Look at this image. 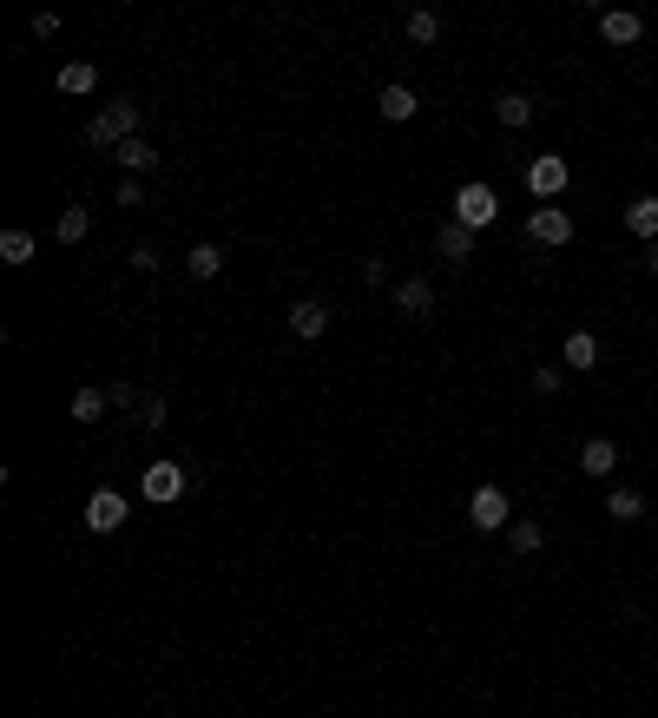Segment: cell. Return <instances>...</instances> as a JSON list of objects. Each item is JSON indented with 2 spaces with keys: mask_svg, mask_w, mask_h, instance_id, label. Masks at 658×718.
Here are the masks:
<instances>
[{
  "mask_svg": "<svg viewBox=\"0 0 658 718\" xmlns=\"http://www.w3.org/2000/svg\"><path fill=\"white\" fill-rule=\"evenodd\" d=\"M560 383H566V376H560L553 363H540V369H533V396H560Z\"/></svg>",
  "mask_w": 658,
  "mask_h": 718,
  "instance_id": "obj_26",
  "label": "cell"
},
{
  "mask_svg": "<svg viewBox=\"0 0 658 718\" xmlns=\"http://www.w3.org/2000/svg\"><path fill=\"white\" fill-rule=\"evenodd\" d=\"M323 330H329V304L323 297H297V304H290V336H297V343H316Z\"/></svg>",
  "mask_w": 658,
  "mask_h": 718,
  "instance_id": "obj_9",
  "label": "cell"
},
{
  "mask_svg": "<svg viewBox=\"0 0 658 718\" xmlns=\"http://www.w3.org/2000/svg\"><path fill=\"white\" fill-rule=\"evenodd\" d=\"M533 112H540V106H533V93H501V99H494V119H501L507 132H527Z\"/></svg>",
  "mask_w": 658,
  "mask_h": 718,
  "instance_id": "obj_14",
  "label": "cell"
},
{
  "mask_svg": "<svg viewBox=\"0 0 658 718\" xmlns=\"http://www.w3.org/2000/svg\"><path fill=\"white\" fill-rule=\"evenodd\" d=\"M132 271H145V277L158 271V244H132Z\"/></svg>",
  "mask_w": 658,
  "mask_h": 718,
  "instance_id": "obj_29",
  "label": "cell"
},
{
  "mask_svg": "<svg viewBox=\"0 0 658 718\" xmlns=\"http://www.w3.org/2000/svg\"><path fill=\"white\" fill-rule=\"evenodd\" d=\"M527 192L540 198V205H560V192H566V159L560 152H540V159L527 165Z\"/></svg>",
  "mask_w": 658,
  "mask_h": 718,
  "instance_id": "obj_6",
  "label": "cell"
},
{
  "mask_svg": "<svg viewBox=\"0 0 658 718\" xmlns=\"http://www.w3.org/2000/svg\"><path fill=\"white\" fill-rule=\"evenodd\" d=\"M527 238L547 244V251H553V244H573V218H566L560 205H540V211L527 218Z\"/></svg>",
  "mask_w": 658,
  "mask_h": 718,
  "instance_id": "obj_8",
  "label": "cell"
},
{
  "mask_svg": "<svg viewBox=\"0 0 658 718\" xmlns=\"http://www.w3.org/2000/svg\"><path fill=\"white\" fill-rule=\"evenodd\" d=\"M599 363V336L593 330H566V369H593Z\"/></svg>",
  "mask_w": 658,
  "mask_h": 718,
  "instance_id": "obj_21",
  "label": "cell"
},
{
  "mask_svg": "<svg viewBox=\"0 0 658 718\" xmlns=\"http://www.w3.org/2000/svg\"><path fill=\"white\" fill-rule=\"evenodd\" d=\"M185 488H191V468L172 462V455H165V462H152V468L139 475V495H145V501H178Z\"/></svg>",
  "mask_w": 658,
  "mask_h": 718,
  "instance_id": "obj_4",
  "label": "cell"
},
{
  "mask_svg": "<svg viewBox=\"0 0 658 718\" xmlns=\"http://www.w3.org/2000/svg\"><path fill=\"white\" fill-rule=\"evenodd\" d=\"M376 112L389 119V126H408V119L422 112V93H415V86H382V93H376Z\"/></svg>",
  "mask_w": 658,
  "mask_h": 718,
  "instance_id": "obj_11",
  "label": "cell"
},
{
  "mask_svg": "<svg viewBox=\"0 0 658 718\" xmlns=\"http://www.w3.org/2000/svg\"><path fill=\"white\" fill-rule=\"evenodd\" d=\"M165 415H172V409H165L158 396H145V402H139V422H145V429H165Z\"/></svg>",
  "mask_w": 658,
  "mask_h": 718,
  "instance_id": "obj_28",
  "label": "cell"
},
{
  "mask_svg": "<svg viewBox=\"0 0 658 718\" xmlns=\"http://www.w3.org/2000/svg\"><path fill=\"white\" fill-rule=\"evenodd\" d=\"M185 271L198 277V284H211V277L224 271V244H191V251H185Z\"/></svg>",
  "mask_w": 658,
  "mask_h": 718,
  "instance_id": "obj_19",
  "label": "cell"
},
{
  "mask_svg": "<svg viewBox=\"0 0 658 718\" xmlns=\"http://www.w3.org/2000/svg\"><path fill=\"white\" fill-rule=\"evenodd\" d=\"M66 409H73V422H99V415L112 409V396H106V389H93V383H86V389H73V402H66Z\"/></svg>",
  "mask_w": 658,
  "mask_h": 718,
  "instance_id": "obj_22",
  "label": "cell"
},
{
  "mask_svg": "<svg viewBox=\"0 0 658 718\" xmlns=\"http://www.w3.org/2000/svg\"><path fill=\"white\" fill-rule=\"evenodd\" d=\"M435 251L448 257V264H468V257H474V231H468V224H455V218H448V224L435 231Z\"/></svg>",
  "mask_w": 658,
  "mask_h": 718,
  "instance_id": "obj_15",
  "label": "cell"
},
{
  "mask_svg": "<svg viewBox=\"0 0 658 718\" xmlns=\"http://www.w3.org/2000/svg\"><path fill=\"white\" fill-rule=\"evenodd\" d=\"M112 198H119V205H145V178H119V185H112Z\"/></svg>",
  "mask_w": 658,
  "mask_h": 718,
  "instance_id": "obj_27",
  "label": "cell"
},
{
  "mask_svg": "<svg viewBox=\"0 0 658 718\" xmlns=\"http://www.w3.org/2000/svg\"><path fill=\"white\" fill-rule=\"evenodd\" d=\"M132 514V501L119 495V488H93V501H86V534H119Z\"/></svg>",
  "mask_w": 658,
  "mask_h": 718,
  "instance_id": "obj_5",
  "label": "cell"
},
{
  "mask_svg": "<svg viewBox=\"0 0 658 718\" xmlns=\"http://www.w3.org/2000/svg\"><path fill=\"white\" fill-rule=\"evenodd\" d=\"M33 251H40V238H33V231H0V257H7V264H33Z\"/></svg>",
  "mask_w": 658,
  "mask_h": 718,
  "instance_id": "obj_23",
  "label": "cell"
},
{
  "mask_svg": "<svg viewBox=\"0 0 658 718\" xmlns=\"http://www.w3.org/2000/svg\"><path fill=\"white\" fill-rule=\"evenodd\" d=\"M494 218H501V192H494V185H461V192H455V224L487 231Z\"/></svg>",
  "mask_w": 658,
  "mask_h": 718,
  "instance_id": "obj_3",
  "label": "cell"
},
{
  "mask_svg": "<svg viewBox=\"0 0 658 718\" xmlns=\"http://www.w3.org/2000/svg\"><path fill=\"white\" fill-rule=\"evenodd\" d=\"M580 468H586V475H599V481H612V475H619V442H612V435H586V442H580Z\"/></svg>",
  "mask_w": 658,
  "mask_h": 718,
  "instance_id": "obj_10",
  "label": "cell"
},
{
  "mask_svg": "<svg viewBox=\"0 0 658 718\" xmlns=\"http://www.w3.org/2000/svg\"><path fill=\"white\" fill-rule=\"evenodd\" d=\"M112 159H119V172H126V178H145V172L158 165V145H152V139L139 132V139H126L119 152H112Z\"/></svg>",
  "mask_w": 658,
  "mask_h": 718,
  "instance_id": "obj_13",
  "label": "cell"
},
{
  "mask_svg": "<svg viewBox=\"0 0 658 718\" xmlns=\"http://www.w3.org/2000/svg\"><path fill=\"white\" fill-rule=\"evenodd\" d=\"M507 547H514V554H540V547H547V527L540 521H514L507 527Z\"/></svg>",
  "mask_w": 658,
  "mask_h": 718,
  "instance_id": "obj_25",
  "label": "cell"
},
{
  "mask_svg": "<svg viewBox=\"0 0 658 718\" xmlns=\"http://www.w3.org/2000/svg\"><path fill=\"white\" fill-rule=\"evenodd\" d=\"M139 126H145L139 99H106V106L86 119V132H79V139L93 145V152H119L126 139H139Z\"/></svg>",
  "mask_w": 658,
  "mask_h": 718,
  "instance_id": "obj_1",
  "label": "cell"
},
{
  "mask_svg": "<svg viewBox=\"0 0 658 718\" xmlns=\"http://www.w3.org/2000/svg\"><path fill=\"white\" fill-rule=\"evenodd\" d=\"M626 231L645 244H658V198H632L626 205Z\"/></svg>",
  "mask_w": 658,
  "mask_h": 718,
  "instance_id": "obj_17",
  "label": "cell"
},
{
  "mask_svg": "<svg viewBox=\"0 0 658 718\" xmlns=\"http://www.w3.org/2000/svg\"><path fill=\"white\" fill-rule=\"evenodd\" d=\"M402 33L415 40V47H435V40H441V14H435V7H408Z\"/></svg>",
  "mask_w": 658,
  "mask_h": 718,
  "instance_id": "obj_18",
  "label": "cell"
},
{
  "mask_svg": "<svg viewBox=\"0 0 658 718\" xmlns=\"http://www.w3.org/2000/svg\"><path fill=\"white\" fill-rule=\"evenodd\" d=\"M468 521L481 527V534H501V527H514V501H507V488L481 481V488L468 495Z\"/></svg>",
  "mask_w": 658,
  "mask_h": 718,
  "instance_id": "obj_2",
  "label": "cell"
},
{
  "mask_svg": "<svg viewBox=\"0 0 658 718\" xmlns=\"http://www.w3.org/2000/svg\"><path fill=\"white\" fill-rule=\"evenodd\" d=\"M27 33H40V40H53V33H60V14H33V27Z\"/></svg>",
  "mask_w": 658,
  "mask_h": 718,
  "instance_id": "obj_31",
  "label": "cell"
},
{
  "mask_svg": "<svg viewBox=\"0 0 658 718\" xmlns=\"http://www.w3.org/2000/svg\"><path fill=\"white\" fill-rule=\"evenodd\" d=\"M86 231H93V211H86V205H66L60 224H53V238H60V244H86Z\"/></svg>",
  "mask_w": 658,
  "mask_h": 718,
  "instance_id": "obj_20",
  "label": "cell"
},
{
  "mask_svg": "<svg viewBox=\"0 0 658 718\" xmlns=\"http://www.w3.org/2000/svg\"><path fill=\"white\" fill-rule=\"evenodd\" d=\"M362 284L382 290V284H389V264H382V257H369V264H362Z\"/></svg>",
  "mask_w": 658,
  "mask_h": 718,
  "instance_id": "obj_30",
  "label": "cell"
},
{
  "mask_svg": "<svg viewBox=\"0 0 658 718\" xmlns=\"http://www.w3.org/2000/svg\"><path fill=\"white\" fill-rule=\"evenodd\" d=\"M389 297H395V310H402V317H428V310H435V284H428V277H402Z\"/></svg>",
  "mask_w": 658,
  "mask_h": 718,
  "instance_id": "obj_12",
  "label": "cell"
},
{
  "mask_svg": "<svg viewBox=\"0 0 658 718\" xmlns=\"http://www.w3.org/2000/svg\"><path fill=\"white\" fill-rule=\"evenodd\" d=\"M93 86H99V66L93 60H66L60 80H53V93H73L79 99V93H93Z\"/></svg>",
  "mask_w": 658,
  "mask_h": 718,
  "instance_id": "obj_16",
  "label": "cell"
},
{
  "mask_svg": "<svg viewBox=\"0 0 658 718\" xmlns=\"http://www.w3.org/2000/svg\"><path fill=\"white\" fill-rule=\"evenodd\" d=\"M606 514H612V521H639V514H645V495H639V488H619V481H612Z\"/></svg>",
  "mask_w": 658,
  "mask_h": 718,
  "instance_id": "obj_24",
  "label": "cell"
},
{
  "mask_svg": "<svg viewBox=\"0 0 658 718\" xmlns=\"http://www.w3.org/2000/svg\"><path fill=\"white\" fill-rule=\"evenodd\" d=\"M645 271H652V277H658V244H645Z\"/></svg>",
  "mask_w": 658,
  "mask_h": 718,
  "instance_id": "obj_32",
  "label": "cell"
},
{
  "mask_svg": "<svg viewBox=\"0 0 658 718\" xmlns=\"http://www.w3.org/2000/svg\"><path fill=\"white\" fill-rule=\"evenodd\" d=\"M652 626H658V607H652Z\"/></svg>",
  "mask_w": 658,
  "mask_h": 718,
  "instance_id": "obj_33",
  "label": "cell"
},
{
  "mask_svg": "<svg viewBox=\"0 0 658 718\" xmlns=\"http://www.w3.org/2000/svg\"><path fill=\"white\" fill-rule=\"evenodd\" d=\"M599 40H606V47H639L645 40V14H632V7H606V14H599Z\"/></svg>",
  "mask_w": 658,
  "mask_h": 718,
  "instance_id": "obj_7",
  "label": "cell"
}]
</instances>
